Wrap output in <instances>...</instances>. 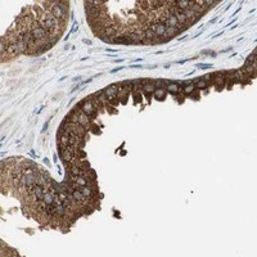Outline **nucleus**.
Segmentation results:
<instances>
[{
	"label": "nucleus",
	"instance_id": "obj_11",
	"mask_svg": "<svg viewBox=\"0 0 257 257\" xmlns=\"http://www.w3.org/2000/svg\"><path fill=\"white\" fill-rule=\"evenodd\" d=\"M256 58H257V57L253 54V53H251V54H250V55H248L247 58H246V62H244V64H250V66H252V64L255 63Z\"/></svg>",
	"mask_w": 257,
	"mask_h": 257
},
{
	"label": "nucleus",
	"instance_id": "obj_16",
	"mask_svg": "<svg viewBox=\"0 0 257 257\" xmlns=\"http://www.w3.org/2000/svg\"><path fill=\"white\" fill-rule=\"evenodd\" d=\"M90 130H91V131H94L95 134H99V133H100L99 127H96V126H95V124H93V126H91V129H90Z\"/></svg>",
	"mask_w": 257,
	"mask_h": 257
},
{
	"label": "nucleus",
	"instance_id": "obj_13",
	"mask_svg": "<svg viewBox=\"0 0 257 257\" xmlns=\"http://www.w3.org/2000/svg\"><path fill=\"white\" fill-rule=\"evenodd\" d=\"M201 55H208V57L215 58V57L217 55V53H215V52H212V50H202L201 52Z\"/></svg>",
	"mask_w": 257,
	"mask_h": 257
},
{
	"label": "nucleus",
	"instance_id": "obj_5",
	"mask_svg": "<svg viewBox=\"0 0 257 257\" xmlns=\"http://www.w3.org/2000/svg\"><path fill=\"white\" fill-rule=\"evenodd\" d=\"M166 91L167 93H171L172 95H176L179 91H183V88L179 84H175V82H171V81H170V82L166 85Z\"/></svg>",
	"mask_w": 257,
	"mask_h": 257
},
{
	"label": "nucleus",
	"instance_id": "obj_10",
	"mask_svg": "<svg viewBox=\"0 0 257 257\" xmlns=\"http://www.w3.org/2000/svg\"><path fill=\"white\" fill-rule=\"evenodd\" d=\"M179 32H181L180 31V28L179 27H167V30H166V38H174L176 34H179Z\"/></svg>",
	"mask_w": 257,
	"mask_h": 257
},
{
	"label": "nucleus",
	"instance_id": "obj_23",
	"mask_svg": "<svg viewBox=\"0 0 257 257\" xmlns=\"http://www.w3.org/2000/svg\"><path fill=\"white\" fill-rule=\"evenodd\" d=\"M235 21H236V19H233V21H230L229 23H228V26H230V24H233V23H234Z\"/></svg>",
	"mask_w": 257,
	"mask_h": 257
},
{
	"label": "nucleus",
	"instance_id": "obj_1",
	"mask_svg": "<svg viewBox=\"0 0 257 257\" xmlns=\"http://www.w3.org/2000/svg\"><path fill=\"white\" fill-rule=\"evenodd\" d=\"M81 108H82V112L84 113H86V115L91 118V120H95L96 118V116H98V112L95 108H94V105H93V103H91V100H90V98H85V99L81 102Z\"/></svg>",
	"mask_w": 257,
	"mask_h": 257
},
{
	"label": "nucleus",
	"instance_id": "obj_2",
	"mask_svg": "<svg viewBox=\"0 0 257 257\" xmlns=\"http://www.w3.org/2000/svg\"><path fill=\"white\" fill-rule=\"evenodd\" d=\"M150 28L154 31L157 39H161L166 36V30H167V26L163 22H157V23H150Z\"/></svg>",
	"mask_w": 257,
	"mask_h": 257
},
{
	"label": "nucleus",
	"instance_id": "obj_4",
	"mask_svg": "<svg viewBox=\"0 0 257 257\" xmlns=\"http://www.w3.org/2000/svg\"><path fill=\"white\" fill-rule=\"evenodd\" d=\"M117 93H118L117 85H109V86H107L104 89V94H105V96H107L109 100L117 98Z\"/></svg>",
	"mask_w": 257,
	"mask_h": 257
},
{
	"label": "nucleus",
	"instance_id": "obj_24",
	"mask_svg": "<svg viewBox=\"0 0 257 257\" xmlns=\"http://www.w3.org/2000/svg\"><path fill=\"white\" fill-rule=\"evenodd\" d=\"M120 62H122V59H116L115 60V63H120Z\"/></svg>",
	"mask_w": 257,
	"mask_h": 257
},
{
	"label": "nucleus",
	"instance_id": "obj_3",
	"mask_svg": "<svg viewBox=\"0 0 257 257\" xmlns=\"http://www.w3.org/2000/svg\"><path fill=\"white\" fill-rule=\"evenodd\" d=\"M79 124L82 126V127L86 130V131H89V130L91 129V126H93L91 118L89 117L86 113H84V112H81L80 115H79Z\"/></svg>",
	"mask_w": 257,
	"mask_h": 257
},
{
	"label": "nucleus",
	"instance_id": "obj_12",
	"mask_svg": "<svg viewBox=\"0 0 257 257\" xmlns=\"http://www.w3.org/2000/svg\"><path fill=\"white\" fill-rule=\"evenodd\" d=\"M214 66L210 63H198L195 64V68H199V70H208V68H212Z\"/></svg>",
	"mask_w": 257,
	"mask_h": 257
},
{
	"label": "nucleus",
	"instance_id": "obj_18",
	"mask_svg": "<svg viewBox=\"0 0 257 257\" xmlns=\"http://www.w3.org/2000/svg\"><path fill=\"white\" fill-rule=\"evenodd\" d=\"M82 41H84V44H86V45H93V41H90V40H88V39H84Z\"/></svg>",
	"mask_w": 257,
	"mask_h": 257
},
{
	"label": "nucleus",
	"instance_id": "obj_22",
	"mask_svg": "<svg viewBox=\"0 0 257 257\" xmlns=\"http://www.w3.org/2000/svg\"><path fill=\"white\" fill-rule=\"evenodd\" d=\"M81 79H82L81 76H77V77H75V79H73V81H79V80H81Z\"/></svg>",
	"mask_w": 257,
	"mask_h": 257
},
{
	"label": "nucleus",
	"instance_id": "obj_17",
	"mask_svg": "<svg viewBox=\"0 0 257 257\" xmlns=\"http://www.w3.org/2000/svg\"><path fill=\"white\" fill-rule=\"evenodd\" d=\"M191 99H199V94H198V91H193V94H191Z\"/></svg>",
	"mask_w": 257,
	"mask_h": 257
},
{
	"label": "nucleus",
	"instance_id": "obj_14",
	"mask_svg": "<svg viewBox=\"0 0 257 257\" xmlns=\"http://www.w3.org/2000/svg\"><path fill=\"white\" fill-rule=\"evenodd\" d=\"M99 39H100L103 43H105V44H112V39H111V38H108V36L105 35V34L100 35V36H99Z\"/></svg>",
	"mask_w": 257,
	"mask_h": 257
},
{
	"label": "nucleus",
	"instance_id": "obj_8",
	"mask_svg": "<svg viewBox=\"0 0 257 257\" xmlns=\"http://www.w3.org/2000/svg\"><path fill=\"white\" fill-rule=\"evenodd\" d=\"M144 39H145V41H152V40L157 39V36H156V34H154V31H153L150 27H147L145 30H144Z\"/></svg>",
	"mask_w": 257,
	"mask_h": 257
},
{
	"label": "nucleus",
	"instance_id": "obj_15",
	"mask_svg": "<svg viewBox=\"0 0 257 257\" xmlns=\"http://www.w3.org/2000/svg\"><path fill=\"white\" fill-rule=\"evenodd\" d=\"M77 28H79V24H77V22L75 21V22H73V26H72V30H71V32H70V35L73 34V32H76Z\"/></svg>",
	"mask_w": 257,
	"mask_h": 257
},
{
	"label": "nucleus",
	"instance_id": "obj_20",
	"mask_svg": "<svg viewBox=\"0 0 257 257\" xmlns=\"http://www.w3.org/2000/svg\"><path fill=\"white\" fill-rule=\"evenodd\" d=\"M222 34H224V31H220V32H219V34H216V35L214 36V38H219V36H221Z\"/></svg>",
	"mask_w": 257,
	"mask_h": 257
},
{
	"label": "nucleus",
	"instance_id": "obj_9",
	"mask_svg": "<svg viewBox=\"0 0 257 257\" xmlns=\"http://www.w3.org/2000/svg\"><path fill=\"white\" fill-rule=\"evenodd\" d=\"M154 90H156V85H154V81H150V82H145L143 85V93H150L153 94Z\"/></svg>",
	"mask_w": 257,
	"mask_h": 257
},
{
	"label": "nucleus",
	"instance_id": "obj_21",
	"mask_svg": "<svg viewBox=\"0 0 257 257\" xmlns=\"http://www.w3.org/2000/svg\"><path fill=\"white\" fill-rule=\"evenodd\" d=\"M216 21H217V17H216V18H212V19H211V21H210V24H212V23H215Z\"/></svg>",
	"mask_w": 257,
	"mask_h": 257
},
{
	"label": "nucleus",
	"instance_id": "obj_6",
	"mask_svg": "<svg viewBox=\"0 0 257 257\" xmlns=\"http://www.w3.org/2000/svg\"><path fill=\"white\" fill-rule=\"evenodd\" d=\"M195 84V88H197V90H206L207 88H208V84L206 82V80L203 79V77H198L195 81H193Z\"/></svg>",
	"mask_w": 257,
	"mask_h": 257
},
{
	"label": "nucleus",
	"instance_id": "obj_7",
	"mask_svg": "<svg viewBox=\"0 0 257 257\" xmlns=\"http://www.w3.org/2000/svg\"><path fill=\"white\" fill-rule=\"evenodd\" d=\"M166 93H167L166 89H156L154 93H153V96H154V99L156 100L162 102V100L166 99Z\"/></svg>",
	"mask_w": 257,
	"mask_h": 257
},
{
	"label": "nucleus",
	"instance_id": "obj_19",
	"mask_svg": "<svg viewBox=\"0 0 257 257\" xmlns=\"http://www.w3.org/2000/svg\"><path fill=\"white\" fill-rule=\"evenodd\" d=\"M121 70H124V67H118V68H115V70H112L111 72H112V73H115V72H118V71H121Z\"/></svg>",
	"mask_w": 257,
	"mask_h": 257
}]
</instances>
